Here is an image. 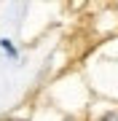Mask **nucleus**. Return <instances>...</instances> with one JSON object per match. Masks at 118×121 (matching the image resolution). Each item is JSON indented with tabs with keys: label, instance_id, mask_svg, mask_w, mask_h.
<instances>
[{
	"label": "nucleus",
	"instance_id": "nucleus-2",
	"mask_svg": "<svg viewBox=\"0 0 118 121\" xmlns=\"http://www.w3.org/2000/svg\"><path fill=\"white\" fill-rule=\"evenodd\" d=\"M102 121H118V113H110V116H105Z\"/></svg>",
	"mask_w": 118,
	"mask_h": 121
},
{
	"label": "nucleus",
	"instance_id": "nucleus-3",
	"mask_svg": "<svg viewBox=\"0 0 118 121\" xmlns=\"http://www.w3.org/2000/svg\"><path fill=\"white\" fill-rule=\"evenodd\" d=\"M5 121H22V118H5Z\"/></svg>",
	"mask_w": 118,
	"mask_h": 121
},
{
	"label": "nucleus",
	"instance_id": "nucleus-1",
	"mask_svg": "<svg viewBox=\"0 0 118 121\" xmlns=\"http://www.w3.org/2000/svg\"><path fill=\"white\" fill-rule=\"evenodd\" d=\"M0 46H3V51H8L11 56H16V48H13V46L8 43V40H3V43H0Z\"/></svg>",
	"mask_w": 118,
	"mask_h": 121
}]
</instances>
